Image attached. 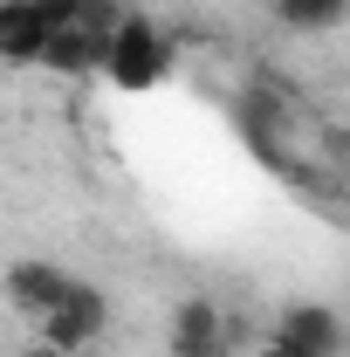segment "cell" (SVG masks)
Wrapping results in <instances>:
<instances>
[{"label": "cell", "mask_w": 350, "mask_h": 357, "mask_svg": "<svg viewBox=\"0 0 350 357\" xmlns=\"http://www.w3.org/2000/svg\"><path fill=\"white\" fill-rule=\"evenodd\" d=\"M165 69H172V42L158 35L151 14L131 7V14L110 28V42H103V76L117 89H151V83H165Z\"/></svg>", "instance_id": "cell-1"}, {"label": "cell", "mask_w": 350, "mask_h": 357, "mask_svg": "<svg viewBox=\"0 0 350 357\" xmlns=\"http://www.w3.org/2000/svg\"><path fill=\"white\" fill-rule=\"evenodd\" d=\"M103 323H110V296L96 282H69L62 303L42 316V357H76L83 344L103 337Z\"/></svg>", "instance_id": "cell-2"}, {"label": "cell", "mask_w": 350, "mask_h": 357, "mask_svg": "<svg viewBox=\"0 0 350 357\" xmlns=\"http://www.w3.org/2000/svg\"><path fill=\"white\" fill-rule=\"evenodd\" d=\"M268 337H282L296 357H344V316L330 303H289Z\"/></svg>", "instance_id": "cell-3"}, {"label": "cell", "mask_w": 350, "mask_h": 357, "mask_svg": "<svg viewBox=\"0 0 350 357\" xmlns=\"http://www.w3.org/2000/svg\"><path fill=\"white\" fill-rule=\"evenodd\" d=\"M69 282H76V275H69V268H55V261H14V268H7V303H14L21 316H35V323H42V316L62 303V289H69Z\"/></svg>", "instance_id": "cell-4"}, {"label": "cell", "mask_w": 350, "mask_h": 357, "mask_svg": "<svg viewBox=\"0 0 350 357\" xmlns=\"http://www.w3.org/2000/svg\"><path fill=\"white\" fill-rule=\"evenodd\" d=\"M220 323H227V316H220L206 296L178 303V310H172V357H234L227 337H220Z\"/></svg>", "instance_id": "cell-5"}, {"label": "cell", "mask_w": 350, "mask_h": 357, "mask_svg": "<svg viewBox=\"0 0 350 357\" xmlns=\"http://www.w3.org/2000/svg\"><path fill=\"white\" fill-rule=\"evenodd\" d=\"M103 42L110 35H96V28H48L42 69H55V76H103Z\"/></svg>", "instance_id": "cell-6"}, {"label": "cell", "mask_w": 350, "mask_h": 357, "mask_svg": "<svg viewBox=\"0 0 350 357\" xmlns=\"http://www.w3.org/2000/svg\"><path fill=\"white\" fill-rule=\"evenodd\" d=\"M42 42L48 21L35 14V0H0V62L28 69V62H42Z\"/></svg>", "instance_id": "cell-7"}, {"label": "cell", "mask_w": 350, "mask_h": 357, "mask_svg": "<svg viewBox=\"0 0 350 357\" xmlns=\"http://www.w3.org/2000/svg\"><path fill=\"white\" fill-rule=\"evenodd\" d=\"M344 14L350 0H275V21L296 35H330V28H344Z\"/></svg>", "instance_id": "cell-8"}, {"label": "cell", "mask_w": 350, "mask_h": 357, "mask_svg": "<svg viewBox=\"0 0 350 357\" xmlns=\"http://www.w3.org/2000/svg\"><path fill=\"white\" fill-rule=\"evenodd\" d=\"M248 357H296V351H289L282 337H261V344H248Z\"/></svg>", "instance_id": "cell-9"}, {"label": "cell", "mask_w": 350, "mask_h": 357, "mask_svg": "<svg viewBox=\"0 0 350 357\" xmlns=\"http://www.w3.org/2000/svg\"><path fill=\"white\" fill-rule=\"evenodd\" d=\"M117 7H137V0H117Z\"/></svg>", "instance_id": "cell-10"}]
</instances>
